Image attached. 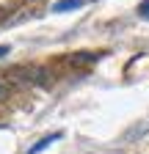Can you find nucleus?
I'll list each match as a JSON object with an SVG mask.
<instances>
[{
  "instance_id": "3",
  "label": "nucleus",
  "mask_w": 149,
  "mask_h": 154,
  "mask_svg": "<svg viewBox=\"0 0 149 154\" xmlns=\"http://www.w3.org/2000/svg\"><path fill=\"white\" fill-rule=\"evenodd\" d=\"M6 96H8V85H6L3 77H0V102H6Z\"/></svg>"
},
{
  "instance_id": "5",
  "label": "nucleus",
  "mask_w": 149,
  "mask_h": 154,
  "mask_svg": "<svg viewBox=\"0 0 149 154\" xmlns=\"http://www.w3.org/2000/svg\"><path fill=\"white\" fill-rule=\"evenodd\" d=\"M3 55H8V44H0V58Z\"/></svg>"
},
{
  "instance_id": "4",
  "label": "nucleus",
  "mask_w": 149,
  "mask_h": 154,
  "mask_svg": "<svg viewBox=\"0 0 149 154\" xmlns=\"http://www.w3.org/2000/svg\"><path fill=\"white\" fill-rule=\"evenodd\" d=\"M138 14L141 17H149V0H144V3L138 6Z\"/></svg>"
},
{
  "instance_id": "2",
  "label": "nucleus",
  "mask_w": 149,
  "mask_h": 154,
  "mask_svg": "<svg viewBox=\"0 0 149 154\" xmlns=\"http://www.w3.org/2000/svg\"><path fill=\"white\" fill-rule=\"evenodd\" d=\"M83 0H58V3L52 6V11H69V8H80Z\"/></svg>"
},
{
  "instance_id": "1",
  "label": "nucleus",
  "mask_w": 149,
  "mask_h": 154,
  "mask_svg": "<svg viewBox=\"0 0 149 154\" xmlns=\"http://www.w3.org/2000/svg\"><path fill=\"white\" fill-rule=\"evenodd\" d=\"M58 138H61V132H52V135H47V138H42V140L36 143V146H33V149H30L28 154H36V151H42V149H47V146H50L52 140H58Z\"/></svg>"
}]
</instances>
